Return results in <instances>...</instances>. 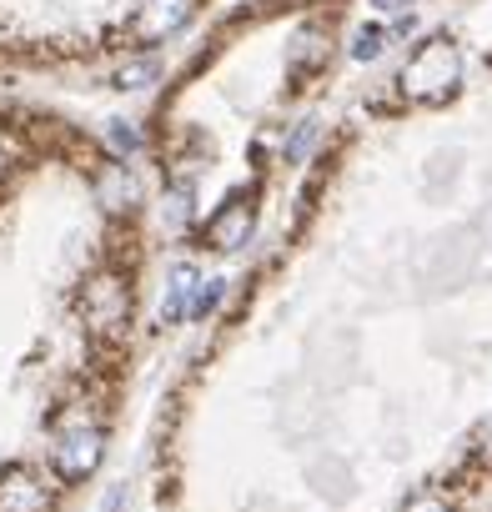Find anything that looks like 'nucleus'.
<instances>
[{
  "label": "nucleus",
  "instance_id": "1",
  "mask_svg": "<svg viewBox=\"0 0 492 512\" xmlns=\"http://www.w3.org/2000/svg\"><path fill=\"white\" fill-rule=\"evenodd\" d=\"M457 86H462V51L447 36L427 41L402 71V96L417 106H437V101L457 96Z\"/></svg>",
  "mask_w": 492,
  "mask_h": 512
},
{
  "label": "nucleus",
  "instance_id": "2",
  "mask_svg": "<svg viewBox=\"0 0 492 512\" xmlns=\"http://www.w3.org/2000/svg\"><path fill=\"white\" fill-rule=\"evenodd\" d=\"M101 452H106V427H101L96 417L76 412V417L56 432V452H51L56 477H66V482L91 477V472H96V462H101Z\"/></svg>",
  "mask_w": 492,
  "mask_h": 512
},
{
  "label": "nucleus",
  "instance_id": "3",
  "mask_svg": "<svg viewBox=\"0 0 492 512\" xmlns=\"http://www.w3.org/2000/svg\"><path fill=\"white\" fill-rule=\"evenodd\" d=\"M86 327L96 337H121L131 327V282L121 272H101L86 282Z\"/></svg>",
  "mask_w": 492,
  "mask_h": 512
},
{
  "label": "nucleus",
  "instance_id": "4",
  "mask_svg": "<svg viewBox=\"0 0 492 512\" xmlns=\"http://www.w3.org/2000/svg\"><path fill=\"white\" fill-rule=\"evenodd\" d=\"M252 226H257V201H252V191H231V196L206 216L201 241L216 246V251H236L246 236H252Z\"/></svg>",
  "mask_w": 492,
  "mask_h": 512
},
{
  "label": "nucleus",
  "instance_id": "5",
  "mask_svg": "<svg viewBox=\"0 0 492 512\" xmlns=\"http://www.w3.org/2000/svg\"><path fill=\"white\" fill-rule=\"evenodd\" d=\"M196 6L201 0H141L126 21V31H131V41H166L196 16Z\"/></svg>",
  "mask_w": 492,
  "mask_h": 512
},
{
  "label": "nucleus",
  "instance_id": "6",
  "mask_svg": "<svg viewBox=\"0 0 492 512\" xmlns=\"http://www.w3.org/2000/svg\"><path fill=\"white\" fill-rule=\"evenodd\" d=\"M0 512H51V487L36 467L0 472Z\"/></svg>",
  "mask_w": 492,
  "mask_h": 512
},
{
  "label": "nucleus",
  "instance_id": "7",
  "mask_svg": "<svg viewBox=\"0 0 492 512\" xmlns=\"http://www.w3.org/2000/svg\"><path fill=\"white\" fill-rule=\"evenodd\" d=\"M191 292H196V272H191V267H176V277H171V297H166L161 317L176 322V317L186 312V297H191Z\"/></svg>",
  "mask_w": 492,
  "mask_h": 512
},
{
  "label": "nucleus",
  "instance_id": "8",
  "mask_svg": "<svg viewBox=\"0 0 492 512\" xmlns=\"http://www.w3.org/2000/svg\"><path fill=\"white\" fill-rule=\"evenodd\" d=\"M382 46H387V36H382L377 26H367V31H357L352 56H357V61H377V56H382Z\"/></svg>",
  "mask_w": 492,
  "mask_h": 512
},
{
  "label": "nucleus",
  "instance_id": "9",
  "mask_svg": "<svg viewBox=\"0 0 492 512\" xmlns=\"http://www.w3.org/2000/svg\"><path fill=\"white\" fill-rule=\"evenodd\" d=\"M402 512H457V507H452L442 492H417V497H412Z\"/></svg>",
  "mask_w": 492,
  "mask_h": 512
},
{
  "label": "nucleus",
  "instance_id": "10",
  "mask_svg": "<svg viewBox=\"0 0 492 512\" xmlns=\"http://www.w3.org/2000/svg\"><path fill=\"white\" fill-rule=\"evenodd\" d=\"M216 297H221V287H216V282H201V287H196V302H191V317H206V312L216 307Z\"/></svg>",
  "mask_w": 492,
  "mask_h": 512
},
{
  "label": "nucleus",
  "instance_id": "11",
  "mask_svg": "<svg viewBox=\"0 0 492 512\" xmlns=\"http://www.w3.org/2000/svg\"><path fill=\"white\" fill-rule=\"evenodd\" d=\"M477 447H482V457H487V462H492V422H487V427H482V442H477Z\"/></svg>",
  "mask_w": 492,
  "mask_h": 512
}]
</instances>
